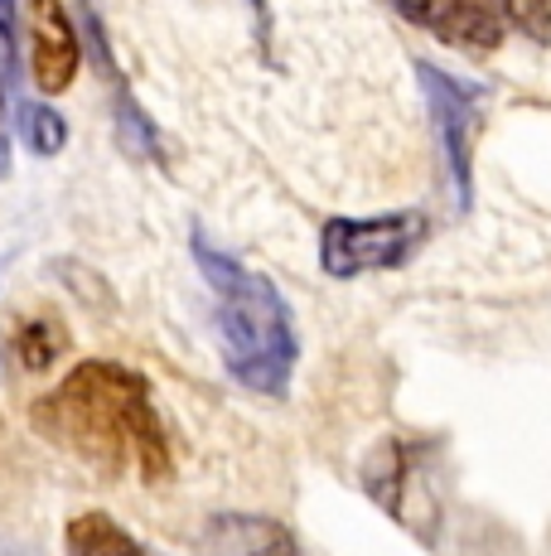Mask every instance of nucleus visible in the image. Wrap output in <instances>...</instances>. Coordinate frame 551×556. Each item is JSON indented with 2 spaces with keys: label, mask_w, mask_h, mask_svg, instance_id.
Wrapping results in <instances>:
<instances>
[{
  "label": "nucleus",
  "mask_w": 551,
  "mask_h": 556,
  "mask_svg": "<svg viewBox=\"0 0 551 556\" xmlns=\"http://www.w3.org/2000/svg\"><path fill=\"white\" fill-rule=\"evenodd\" d=\"M35 431L102 475H136L165 484L175 475V441L145 372L112 358H88L59 378L35 406Z\"/></svg>",
  "instance_id": "obj_1"
},
{
  "label": "nucleus",
  "mask_w": 551,
  "mask_h": 556,
  "mask_svg": "<svg viewBox=\"0 0 551 556\" xmlns=\"http://www.w3.org/2000/svg\"><path fill=\"white\" fill-rule=\"evenodd\" d=\"M189 248H194L198 276L214 291L222 368L247 392L281 397L295 378V363H300V339H295V319H291L285 295L276 291V281L261 276L257 266H242L238 256L214 248L208 232L194 228Z\"/></svg>",
  "instance_id": "obj_2"
},
{
  "label": "nucleus",
  "mask_w": 551,
  "mask_h": 556,
  "mask_svg": "<svg viewBox=\"0 0 551 556\" xmlns=\"http://www.w3.org/2000/svg\"><path fill=\"white\" fill-rule=\"evenodd\" d=\"M407 25L464 53H494L508 35L551 39V0H387Z\"/></svg>",
  "instance_id": "obj_3"
},
{
  "label": "nucleus",
  "mask_w": 551,
  "mask_h": 556,
  "mask_svg": "<svg viewBox=\"0 0 551 556\" xmlns=\"http://www.w3.org/2000/svg\"><path fill=\"white\" fill-rule=\"evenodd\" d=\"M417 83L426 98L431 136L445 165V185L454 189V203L470 213L474 203V141L484 126V106H489V88L470 83L460 73H445L436 63H417Z\"/></svg>",
  "instance_id": "obj_4"
},
{
  "label": "nucleus",
  "mask_w": 551,
  "mask_h": 556,
  "mask_svg": "<svg viewBox=\"0 0 551 556\" xmlns=\"http://www.w3.org/2000/svg\"><path fill=\"white\" fill-rule=\"evenodd\" d=\"M426 213H377V218H324L320 266L334 281H358L368 271H397L426 248Z\"/></svg>",
  "instance_id": "obj_5"
},
{
  "label": "nucleus",
  "mask_w": 551,
  "mask_h": 556,
  "mask_svg": "<svg viewBox=\"0 0 551 556\" xmlns=\"http://www.w3.org/2000/svg\"><path fill=\"white\" fill-rule=\"evenodd\" d=\"M82 35H88L92 59H98L102 78H107V88H112V126H116V141H121L131 155L165 165V160H169L165 136H161V126H155L151 116L141 112V102L131 98V88H126V73H121V63H116L112 39H107V29H102V15L92 10V0H82Z\"/></svg>",
  "instance_id": "obj_6"
},
{
  "label": "nucleus",
  "mask_w": 551,
  "mask_h": 556,
  "mask_svg": "<svg viewBox=\"0 0 551 556\" xmlns=\"http://www.w3.org/2000/svg\"><path fill=\"white\" fill-rule=\"evenodd\" d=\"M82 63V39L63 0H29V73L39 92H68Z\"/></svg>",
  "instance_id": "obj_7"
},
{
  "label": "nucleus",
  "mask_w": 551,
  "mask_h": 556,
  "mask_svg": "<svg viewBox=\"0 0 551 556\" xmlns=\"http://www.w3.org/2000/svg\"><path fill=\"white\" fill-rule=\"evenodd\" d=\"M204 556H305L295 532L261 513H218L204 528Z\"/></svg>",
  "instance_id": "obj_8"
},
{
  "label": "nucleus",
  "mask_w": 551,
  "mask_h": 556,
  "mask_svg": "<svg viewBox=\"0 0 551 556\" xmlns=\"http://www.w3.org/2000/svg\"><path fill=\"white\" fill-rule=\"evenodd\" d=\"M63 552L68 556H155L136 532H126L112 513H78L63 532Z\"/></svg>",
  "instance_id": "obj_9"
},
{
  "label": "nucleus",
  "mask_w": 551,
  "mask_h": 556,
  "mask_svg": "<svg viewBox=\"0 0 551 556\" xmlns=\"http://www.w3.org/2000/svg\"><path fill=\"white\" fill-rule=\"evenodd\" d=\"M15 126H20V141H25L35 155H59L63 146H68V122L44 102H20Z\"/></svg>",
  "instance_id": "obj_10"
},
{
  "label": "nucleus",
  "mask_w": 551,
  "mask_h": 556,
  "mask_svg": "<svg viewBox=\"0 0 551 556\" xmlns=\"http://www.w3.org/2000/svg\"><path fill=\"white\" fill-rule=\"evenodd\" d=\"M59 349H63V325H54V319H25L15 329V354L29 372H44L59 358Z\"/></svg>",
  "instance_id": "obj_11"
},
{
  "label": "nucleus",
  "mask_w": 551,
  "mask_h": 556,
  "mask_svg": "<svg viewBox=\"0 0 551 556\" xmlns=\"http://www.w3.org/2000/svg\"><path fill=\"white\" fill-rule=\"evenodd\" d=\"M0 45H5L10 53H15V45H20V10H15V0H0Z\"/></svg>",
  "instance_id": "obj_12"
}]
</instances>
